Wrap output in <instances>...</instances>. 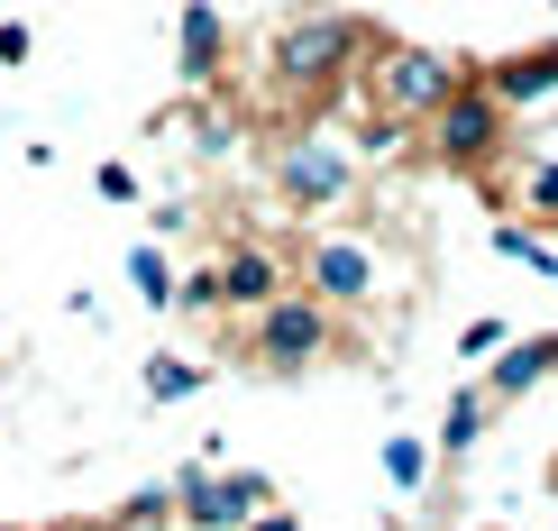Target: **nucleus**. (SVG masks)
Instances as JSON below:
<instances>
[{"label":"nucleus","instance_id":"obj_15","mask_svg":"<svg viewBox=\"0 0 558 531\" xmlns=\"http://www.w3.org/2000/svg\"><path fill=\"white\" fill-rule=\"evenodd\" d=\"M129 293H137V303H156V312L174 303V266H166V248H156V239L129 248Z\"/></svg>","mask_w":558,"mask_h":531},{"label":"nucleus","instance_id":"obj_25","mask_svg":"<svg viewBox=\"0 0 558 531\" xmlns=\"http://www.w3.org/2000/svg\"><path fill=\"white\" fill-rule=\"evenodd\" d=\"M549 285H558V275H549Z\"/></svg>","mask_w":558,"mask_h":531},{"label":"nucleus","instance_id":"obj_17","mask_svg":"<svg viewBox=\"0 0 558 531\" xmlns=\"http://www.w3.org/2000/svg\"><path fill=\"white\" fill-rule=\"evenodd\" d=\"M166 312H220V266H193V275H174V303Z\"/></svg>","mask_w":558,"mask_h":531},{"label":"nucleus","instance_id":"obj_12","mask_svg":"<svg viewBox=\"0 0 558 531\" xmlns=\"http://www.w3.org/2000/svg\"><path fill=\"white\" fill-rule=\"evenodd\" d=\"M376 468H385V486H393V495H422V486H430V468H439V449L422 441V431H385Z\"/></svg>","mask_w":558,"mask_h":531},{"label":"nucleus","instance_id":"obj_9","mask_svg":"<svg viewBox=\"0 0 558 531\" xmlns=\"http://www.w3.org/2000/svg\"><path fill=\"white\" fill-rule=\"evenodd\" d=\"M541 376H558V330H541V339H522V330H513L495 358H485V395H495V403L531 395Z\"/></svg>","mask_w":558,"mask_h":531},{"label":"nucleus","instance_id":"obj_20","mask_svg":"<svg viewBox=\"0 0 558 531\" xmlns=\"http://www.w3.org/2000/svg\"><path fill=\"white\" fill-rule=\"evenodd\" d=\"M193 147H202V156H229V147H239V129H229L220 110H202V129H193Z\"/></svg>","mask_w":558,"mask_h":531},{"label":"nucleus","instance_id":"obj_16","mask_svg":"<svg viewBox=\"0 0 558 531\" xmlns=\"http://www.w3.org/2000/svg\"><path fill=\"white\" fill-rule=\"evenodd\" d=\"M156 522H174V486H137L120 514H110V531H156Z\"/></svg>","mask_w":558,"mask_h":531},{"label":"nucleus","instance_id":"obj_11","mask_svg":"<svg viewBox=\"0 0 558 531\" xmlns=\"http://www.w3.org/2000/svg\"><path fill=\"white\" fill-rule=\"evenodd\" d=\"M476 74L495 83L504 110H531V101H549V92H558V46H541V56H495V64H476Z\"/></svg>","mask_w":558,"mask_h":531},{"label":"nucleus","instance_id":"obj_18","mask_svg":"<svg viewBox=\"0 0 558 531\" xmlns=\"http://www.w3.org/2000/svg\"><path fill=\"white\" fill-rule=\"evenodd\" d=\"M504 339H513V321H504V312L495 321H468V330H458V358H495Z\"/></svg>","mask_w":558,"mask_h":531},{"label":"nucleus","instance_id":"obj_7","mask_svg":"<svg viewBox=\"0 0 558 531\" xmlns=\"http://www.w3.org/2000/svg\"><path fill=\"white\" fill-rule=\"evenodd\" d=\"M302 293H320L330 312H366L376 303V248L366 239H312L302 248Z\"/></svg>","mask_w":558,"mask_h":531},{"label":"nucleus","instance_id":"obj_10","mask_svg":"<svg viewBox=\"0 0 558 531\" xmlns=\"http://www.w3.org/2000/svg\"><path fill=\"white\" fill-rule=\"evenodd\" d=\"M220 46H229V28H220V10L211 0H183L174 10V56H183V83H220Z\"/></svg>","mask_w":558,"mask_h":531},{"label":"nucleus","instance_id":"obj_23","mask_svg":"<svg viewBox=\"0 0 558 531\" xmlns=\"http://www.w3.org/2000/svg\"><path fill=\"white\" fill-rule=\"evenodd\" d=\"M37 531H110V522H37Z\"/></svg>","mask_w":558,"mask_h":531},{"label":"nucleus","instance_id":"obj_24","mask_svg":"<svg viewBox=\"0 0 558 531\" xmlns=\"http://www.w3.org/2000/svg\"><path fill=\"white\" fill-rule=\"evenodd\" d=\"M0 10H10V0H0Z\"/></svg>","mask_w":558,"mask_h":531},{"label":"nucleus","instance_id":"obj_2","mask_svg":"<svg viewBox=\"0 0 558 531\" xmlns=\"http://www.w3.org/2000/svg\"><path fill=\"white\" fill-rule=\"evenodd\" d=\"M458 83H468V56H439V46H412V37H376L366 64H357L366 110L376 120H403V129H422Z\"/></svg>","mask_w":558,"mask_h":531},{"label":"nucleus","instance_id":"obj_1","mask_svg":"<svg viewBox=\"0 0 558 531\" xmlns=\"http://www.w3.org/2000/svg\"><path fill=\"white\" fill-rule=\"evenodd\" d=\"M366 46H376V28H366V19H348V10H293L284 28L266 37V83L284 92L302 120H320V110L348 101V83H357Z\"/></svg>","mask_w":558,"mask_h":531},{"label":"nucleus","instance_id":"obj_14","mask_svg":"<svg viewBox=\"0 0 558 531\" xmlns=\"http://www.w3.org/2000/svg\"><path fill=\"white\" fill-rule=\"evenodd\" d=\"M193 395H202V358L156 349V358H147V403H193Z\"/></svg>","mask_w":558,"mask_h":531},{"label":"nucleus","instance_id":"obj_22","mask_svg":"<svg viewBox=\"0 0 558 531\" xmlns=\"http://www.w3.org/2000/svg\"><path fill=\"white\" fill-rule=\"evenodd\" d=\"M247 531H302V522L284 514V504H266V514H257V522H247Z\"/></svg>","mask_w":558,"mask_h":531},{"label":"nucleus","instance_id":"obj_3","mask_svg":"<svg viewBox=\"0 0 558 531\" xmlns=\"http://www.w3.org/2000/svg\"><path fill=\"white\" fill-rule=\"evenodd\" d=\"M339 349H348L339 312L320 303V293H302V285H284L266 312H247V339H239V358H247V366H275V376H302V366H330Z\"/></svg>","mask_w":558,"mask_h":531},{"label":"nucleus","instance_id":"obj_8","mask_svg":"<svg viewBox=\"0 0 558 531\" xmlns=\"http://www.w3.org/2000/svg\"><path fill=\"white\" fill-rule=\"evenodd\" d=\"M284 285H293L284 257H275V248H257V239H239V248L220 257V312H266Z\"/></svg>","mask_w":558,"mask_h":531},{"label":"nucleus","instance_id":"obj_21","mask_svg":"<svg viewBox=\"0 0 558 531\" xmlns=\"http://www.w3.org/2000/svg\"><path fill=\"white\" fill-rule=\"evenodd\" d=\"M28 56H37V37L19 28V19H0V64H28Z\"/></svg>","mask_w":558,"mask_h":531},{"label":"nucleus","instance_id":"obj_4","mask_svg":"<svg viewBox=\"0 0 558 531\" xmlns=\"http://www.w3.org/2000/svg\"><path fill=\"white\" fill-rule=\"evenodd\" d=\"M266 183H275V202H284L293 220H320V212H339V202L357 193V156L293 120V129L266 137Z\"/></svg>","mask_w":558,"mask_h":531},{"label":"nucleus","instance_id":"obj_13","mask_svg":"<svg viewBox=\"0 0 558 531\" xmlns=\"http://www.w3.org/2000/svg\"><path fill=\"white\" fill-rule=\"evenodd\" d=\"M485 422H495V395H485V385H458V395H449V412H439V449H449V458H468V449L485 441Z\"/></svg>","mask_w":558,"mask_h":531},{"label":"nucleus","instance_id":"obj_19","mask_svg":"<svg viewBox=\"0 0 558 531\" xmlns=\"http://www.w3.org/2000/svg\"><path fill=\"white\" fill-rule=\"evenodd\" d=\"M92 193H101V202H137V166H129V156H101V174H92Z\"/></svg>","mask_w":558,"mask_h":531},{"label":"nucleus","instance_id":"obj_6","mask_svg":"<svg viewBox=\"0 0 558 531\" xmlns=\"http://www.w3.org/2000/svg\"><path fill=\"white\" fill-rule=\"evenodd\" d=\"M275 504V486L257 468H183L174 476V522L183 531H247Z\"/></svg>","mask_w":558,"mask_h":531},{"label":"nucleus","instance_id":"obj_5","mask_svg":"<svg viewBox=\"0 0 558 531\" xmlns=\"http://www.w3.org/2000/svg\"><path fill=\"white\" fill-rule=\"evenodd\" d=\"M504 120H513V110H504V101H495V83L468 64V83H458L449 101L422 120V147L439 156V166H458V174H495V156H504Z\"/></svg>","mask_w":558,"mask_h":531}]
</instances>
